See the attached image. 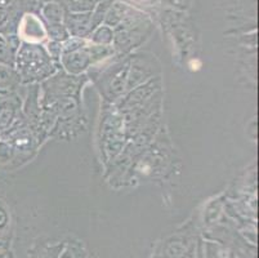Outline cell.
<instances>
[{
	"mask_svg": "<svg viewBox=\"0 0 259 258\" xmlns=\"http://www.w3.org/2000/svg\"><path fill=\"white\" fill-rule=\"evenodd\" d=\"M20 82L21 80L15 67L0 63V92L12 93V91L16 89Z\"/></svg>",
	"mask_w": 259,
	"mask_h": 258,
	"instance_id": "obj_6",
	"label": "cell"
},
{
	"mask_svg": "<svg viewBox=\"0 0 259 258\" xmlns=\"http://www.w3.org/2000/svg\"><path fill=\"white\" fill-rule=\"evenodd\" d=\"M63 21H65V27L67 28L69 35H72L75 38L88 36L96 28L92 12H84V13L69 12L65 14Z\"/></svg>",
	"mask_w": 259,
	"mask_h": 258,
	"instance_id": "obj_3",
	"label": "cell"
},
{
	"mask_svg": "<svg viewBox=\"0 0 259 258\" xmlns=\"http://www.w3.org/2000/svg\"><path fill=\"white\" fill-rule=\"evenodd\" d=\"M18 35L29 40H41L46 38L47 30L43 22L37 17H35L34 14L27 13L23 14L22 20H21L20 25L17 28Z\"/></svg>",
	"mask_w": 259,
	"mask_h": 258,
	"instance_id": "obj_4",
	"label": "cell"
},
{
	"mask_svg": "<svg viewBox=\"0 0 259 258\" xmlns=\"http://www.w3.org/2000/svg\"><path fill=\"white\" fill-rule=\"evenodd\" d=\"M131 8L125 6V4L116 3L111 4L110 8H108L107 13L105 16V22L107 26H119L122 21L125 20V17L128 16Z\"/></svg>",
	"mask_w": 259,
	"mask_h": 258,
	"instance_id": "obj_7",
	"label": "cell"
},
{
	"mask_svg": "<svg viewBox=\"0 0 259 258\" xmlns=\"http://www.w3.org/2000/svg\"><path fill=\"white\" fill-rule=\"evenodd\" d=\"M100 2L102 0H63V4L72 13H84L93 11Z\"/></svg>",
	"mask_w": 259,
	"mask_h": 258,
	"instance_id": "obj_8",
	"label": "cell"
},
{
	"mask_svg": "<svg viewBox=\"0 0 259 258\" xmlns=\"http://www.w3.org/2000/svg\"><path fill=\"white\" fill-rule=\"evenodd\" d=\"M16 72L22 82L43 79L53 72L52 58L41 46L23 43L15 54Z\"/></svg>",
	"mask_w": 259,
	"mask_h": 258,
	"instance_id": "obj_1",
	"label": "cell"
},
{
	"mask_svg": "<svg viewBox=\"0 0 259 258\" xmlns=\"http://www.w3.org/2000/svg\"><path fill=\"white\" fill-rule=\"evenodd\" d=\"M107 54L106 47H93L91 49L79 47L77 49L71 52H66L63 56V65L70 72H80L84 68L88 67V65L94 61V57H102Z\"/></svg>",
	"mask_w": 259,
	"mask_h": 258,
	"instance_id": "obj_2",
	"label": "cell"
},
{
	"mask_svg": "<svg viewBox=\"0 0 259 258\" xmlns=\"http://www.w3.org/2000/svg\"><path fill=\"white\" fill-rule=\"evenodd\" d=\"M91 39L98 44H108L114 40V31L108 26H100V27L91 35Z\"/></svg>",
	"mask_w": 259,
	"mask_h": 258,
	"instance_id": "obj_10",
	"label": "cell"
},
{
	"mask_svg": "<svg viewBox=\"0 0 259 258\" xmlns=\"http://www.w3.org/2000/svg\"><path fill=\"white\" fill-rule=\"evenodd\" d=\"M6 224V212L3 210V208L0 207V227Z\"/></svg>",
	"mask_w": 259,
	"mask_h": 258,
	"instance_id": "obj_13",
	"label": "cell"
},
{
	"mask_svg": "<svg viewBox=\"0 0 259 258\" xmlns=\"http://www.w3.org/2000/svg\"><path fill=\"white\" fill-rule=\"evenodd\" d=\"M15 54L16 52L9 46L8 40L0 35V63L15 67Z\"/></svg>",
	"mask_w": 259,
	"mask_h": 258,
	"instance_id": "obj_9",
	"label": "cell"
},
{
	"mask_svg": "<svg viewBox=\"0 0 259 258\" xmlns=\"http://www.w3.org/2000/svg\"><path fill=\"white\" fill-rule=\"evenodd\" d=\"M47 31L53 38L54 42H63V40L69 39V31L65 27L63 23H52L47 25Z\"/></svg>",
	"mask_w": 259,
	"mask_h": 258,
	"instance_id": "obj_11",
	"label": "cell"
},
{
	"mask_svg": "<svg viewBox=\"0 0 259 258\" xmlns=\"http://www.w3.org/2000/svg\"><path fill=\"white\" fill-rule=\"evenodd\" d=\"M40 13L46 20L47 25L52 23H62L65 18V4L61 2H47L40 7Z\"/></svg>",
	"mask_w": 259,
	"mask_h": 258,
	"instance_id": "obj_5",
	"label": "cell"
},
{
	"mask_svg": "<svg viewBox=\"0 0 259 258\" xmlns=\"http://www.w3.org/2000/svg\"><path fill=\"white\" fill-rule=\"evenodd\" d=\"M191 0H162V3L168 4V6L173 7V8L178 9H186L190 6Z\"/></svg>",
	"mask_w": 259,
	"mask_h": 258,
	"instance_id": "obj_12",
	"label": "cell"
}]
</instances>
